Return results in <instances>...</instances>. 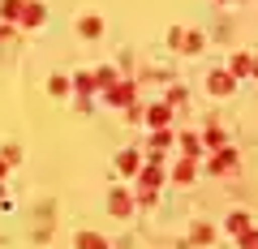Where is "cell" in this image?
<instances>
[{"mask_svg": "<svg viewBox=\"0 0 258 249\" xmlns=\"http://www.w3.org/2000/svg\"><path fill=\"white\" fill-rule=\"evenodd\" d=\"M228 232H237V236H241V232H249V215H232V219H228Z\"/></svg>", "mask_w": 258, "mask_h": 249, "instance_id": "4fadbf2b", "label": "cell"}, {"mask_svg": "<svg viewBox=\"0 0 258 249\" xmlns=\"http://www.w3.org/2000/svg\"><path fill=\"white\" fill-rule=\"evenodd\" d=\"M172 47H181V52H198V47H203V39H198V35H176Z\"/></svg>", "mask_w": 258, "mask_h": 249, "instance_id": "ba28073f", "label": "cell"}, {"mask_svg": "<svg viewBox=\"0 0 258 249\" xmlns=\"http://www.w3.org/2000/svg\"><path fill=\"white\" fill-rule=\"evenodd\" d=\"M78 30H82L86 39H99V30H103V22H99V18H82V26H78Z\"/></svg>", "mask_w": 258, "mask_h": 249, "instance_id": "7c38bea8", "label": "cell"}, {"mask_svg": "<svg viewBox=\"0 0 258 249\" xmlns=\"http://www.w3.org/2000/svg\"><path fill=\"white\" fill-rule=\"evenodd\" d=\"M43 22V5H26V13H22V26H39Z\"/></svg>", "mask_w": 258, "mask_h": 249, "instance_id": "30bf717a", "label": "cell"}, {"mask_svg": "<svg viewBox=\"0 0 258 249\" xmlns=\"http://www.w3.org/2000/svg\"><path fill=\"white\" fill-rule=\"evenodd\" d=\"M22 13H26V0H0V18L5 22H22Z\"/></svg>", "mask_w": 258, "mask_h": 249, "instance_id": "277c9868", "label": "cell"}, {"mask_svg": "<svg viewBox=\"0 0 258 249\" xmlns=\"http://www.w3.org/2000/svg\"><path fill=\"white\" fill-rule=\"evenodd\" d=\"M78 249H108V240L95 236V232H82V236H78Z\"/></svg>", "mask_w": 258, "mask_h": 249, "instance_id": "9c48e42d", "label": "cell"}, {"mask_svg": "<svg viewBox=\"0 0 258 249\" xmlns=\"http://www.w3.org/2000/svg\"><path fill=\"white\" fill-rule=\"evenodd\" d=\"M159 176H164L159 168H142V181H138V189H155V185H159Z\"/></svg>", "mask_w": 258, "mask_h": 249, "instance_id": "8fae6325", "label": "cell"}, {"mask_svg": "<svg viewBox=\"0 0 258 249\" xmlns=\"http://www.w3.org/2000/svg\"><path fill=\"white\" fill-rule=\"evenodd\" d=\"M254 77H258V60H254Z\"/></svg>", "mask_w": 258, "mask_h": 249, "instance_id": "d6986e66", "label": "cell"}, {"mask_svg": "<svg viewBox=\"0 0 258 249\" xmlns=\"http://www.w3.org/2000/svg\"><path fill=\"white\" fill-rule=\"evenodd\" d=\"M112 215H129V198L125 194H112Z\"/></svg>", "mask_w": 258, "mask_h": 249, "instance_id": "9a60e30c", "label": "cell"}, {"mask_svg": "<svg viewBox=\"0 0 258 249\" xmlns=\"http://www.w3.org/2000/svg\"><path fill=\"white\" fill-rule=\"evenodd\" d=\"M207 146L220 150V146H224V133H220V129H211V133H207Z\"/></svg>", "mask_w": 258, "mask_h": 249, "instance_id": "e0dca14e", "label": "cell"}, {"mask_svg": "<svg viewBox=\"0 0 258 249\" xmlns=\"http://www.w3.org/2000/svg\"><path fill=\"white\" fill-rule=\"evenodd\" d=\"M168 112H172V103H159V108H151V112H147V120L155 125V129H164V125H168Z\"/></svg>", "mask_w": 258, "mask_h": 249, "instance_id": "8992f818", "label": "cell"}, {"mask_svg": "<svg viewBox=\"0 0 258 249\" xmlns=\"http://www.w3.org/2000/svg\"><path fill=\"white\" fill-rule=\"evenodd\" d=\"M249 249H258V245H249Z\"/></svg>", "mask_w": 258, "mask_h": 249, "instance_id": "ffe728a7", "label": "cell"}, {"mask_svg": "<svg viewBox=\"0 0 258 249\" xmlns=\"http://www.w3.org/2000/svg\"><path fill=\"white\" fill-rule=\"evenodd\" d=\"M103 99H108V103H116V108H125V103H134V86H129V82H112Z\"/></svg>", "mask_w": 258, "mask_h": 249, "instance_id": "7a4b0ae2", "label": "cell"}, {"mask_svg": "<svg viewBox=\"0 0 258 249\" xmlns=\"http://www.w3.org/2000/svg\"><path fill=\"white\" fill-rule=\"evenodd\" d=\"M172 181H176V185H189V181H194V159H181V163H176Z\"/></svg>", "mask_w": 258, "mask_h": 249, "instance_id": "52a82bcc", "label": "cell"}, {"mask_svg": "<svg viewBox=\"0 0 258 249\" xmlns=\"http://www.w3.org/2000/svg\"><path fill=\"white\" fill-rule=\"evenodd\" d=\"M211 236H215V232H211V223H198V228H194V245H207Z\"/></svg>", "mask_w": 258, "mask_h": 249, "instance_id": "5bb4252c", "label": "cell"}, {"mask_svg": "<svg viewBox=\"0 0 258 249\" xmlns=\"http://www.w3.org/2000/svg\"><path fill=\"white\" fill-rule=\"evenodd\" d=\"M232 82H237V77H232V69H215V73L207 77L211 95H228V91H232Z\"/></svg>", "mask_w": 258, "mask_h": 249, "instance_id": "6da1fadb", "label": "cell"}, {"mask_svg": "<svg viewBox=\"0 0 258 249\" xmlns=\"http://www.w3.org/2000/svg\"><path fill=\"white\" fill-rule=\"evenodd\" d=\"M232 77H249V73H254V60H249V56L245 52H237V56H232Z\"/></svg>", "mask_w": 258, "mask_h": 249, "instance_id": "5b68a950", "label": "cell"}, {"mask_svg": "<svg viewBox=\"0 0 258 249\" xmlns=\"http://www.w3.org/2000/svg\"><path fill=\"white\" fill-rule=\"evenodd\" d=\"M120 172H138V155H134V150L120 155Z\"/></svg>", "mask_w": 258, "mask_h": 249, "instance_id": "2e32d148", "label": "cell"}, {"mask_svg": "<svg viewBox=\"0 0 258 249\" xmlns=\"http://www.w3.org/2000/svg\"><path fill=\"white\" fill-rule=\"evenodd\" d=\"M232 168H237V155H232L228 146H220L211 155V172H232Z\"/></svg>", "mask_w": 258, "mask_h": 249, "instance_id": "3957f363", "label": "cell"}, {"mask_svg": "<svg viewBox=\"0 0 258 249\" xmlns=\"http://www.w3.org/2000/svg\"><path fill=\"white\" fill-rule=\"evenodd\" d=\"M5 172H9V159H0V181H5Z\"/></svg>", "mask_w": 258, "mask_h": 249, "instance_id": "ac0fdd59", "label": "cell"}]
</instances>
